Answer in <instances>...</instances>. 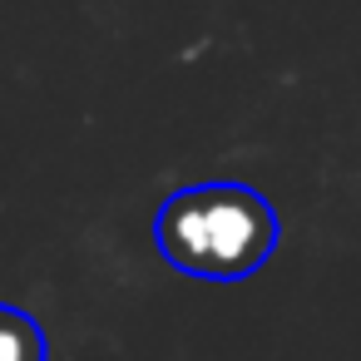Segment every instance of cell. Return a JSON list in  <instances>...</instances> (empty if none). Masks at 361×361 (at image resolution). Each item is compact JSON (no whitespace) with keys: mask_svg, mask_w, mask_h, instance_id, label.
<instances>
[{"mask_svg":"<svg viewBox=\"0 0 361 361\" xmlns=\"http://www.w3.org/2000/svg\"><path fill=\"white\" fill-rule=\"evenodd\" d=\"M0 361H45V331L35 317L0 307Z\"/></svg>","mask_w":361,"mask_h":361,"instance_id":"7a4b0ae2","label":"cell"},{"mask_svg":"<svg viewBox=\"0 0 361 361\" xmlns=\"http://www.w3.org/2000/svg\"><path fill=\"white\" fill-rule=\"evenodd\" d=\"M154 243L164 262H173L188 277L238 282L272 257L277 213L267 208L262 193L243 183H193L159 208Z\"/></svg>","mask_w":361,"mask_h":361,"instance_id":"6da1fadb","label":"cell"}]
</instances>
